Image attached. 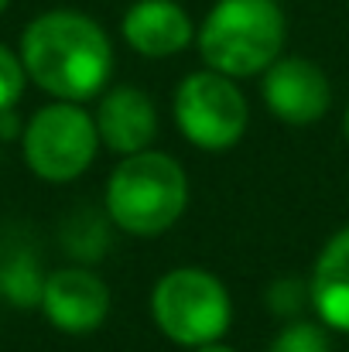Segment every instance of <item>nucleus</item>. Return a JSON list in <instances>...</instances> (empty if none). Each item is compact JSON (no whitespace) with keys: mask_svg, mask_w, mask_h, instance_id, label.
I'll use <instances>...</instances> for the list:
<instances>
[{"mask_svg":"<svg viewBox=\"0 0 349 352\" xmlns=\"http://www.w3.org/2000/svg\"><path fill=\"white\" fill-rule=\"evenodd\" d=\"M28 79L65 103H89L103 96L114 76V45L100 21L83 10H45L38 14L17 48Z\"/></svg>","mask_w":349,"mask_h":352,"instance_id":"1","label":"nucleus"},{"mask_svg":"<svg viewBox=\"0 0 349 352\" xmlns=\"http://www.w3.org/2000/svg\"><path fill=\"white\" fill-rule=\"evenodd\" d=\"M189 209V175L165 151L120 157L107 178L103 212L120 233L151 239L168 233Z\"/></svg>","mask_w":349,"mask_h":352,"instance_id":"2","label":"nucleus"},{"mask_svg":"<svg viewBox=\"0 0 349 352\" xmlns=\"http://www.w3.org/2000/svg\"><path fill=\"white\" fill-rule=\"evenodd\" d=\"M288 41V21L277 0H216L195 31L206 69L230 79L260 76Z\"/></svg>","mask_w":349,"mask_h":352,"instance_id":"3","label":"nucleus"},{"mask_svg":"<svg viewBox=\"0 0 349 352\" xmlns=\"http://www.w3.org/2000/svg\"><path fill=\"white\" fill-rule=\"evenodd\" d=\"M151 322L182 349L220 342L233 322L230 291L213 270L171 267L151 287Z\"/></svg>","mask_w":349,"mask_h":352,"instance_id":"4","label":"nucleus"},{"mask_svg":"<svg viewBox=\"0 0 349 352\" xmlns=\"http://www.w3.org/2000/svg\"><path fill=\"white\" fill-rule=\"evenodd\" d=\"M100 151L96 120L83 103L55 100L24 123L21 130V154L34 178L48 185L76 182L89 171Z\"/></svg>","mask_w":349,"mask_h":352,"instance_id":"5","label":"nucleus"},{"mask_svg":"<svg viewBox=\"0 0 349 352\" xmlns=\"http://www.w3.org/2000/svg\"><path fill=\"white\" fill-rule=\"evenodd\" d=\"M171 113L178 133L199 151H230L250 123V107L236 79L213 69L189 72L175 86Z\"/></svg>","mask_w":349,"mask_h":352,"instance_id":"6","label":"nucleus"},{"mask_svg":"<svg viewBox=\"0 0 349 352\" xmlns=\"http://www.w3.org/2000/svg\"><path fill=\"white\" fill-rule=\"evenodd\" d=\"M264 107L288 126H312L332 107V82L312 58L281 55L260 72Z\"/></svg>","mask_w":349,"mask_h":352,"instance_id":"7","label":"nucleus"},{"mask_svg":"<svg viewBox=\"0 0 349 352\" xmlns=\"http://www.w3.org/2000/svg\"><path fill=\"white\" fill-rule=\"evenodd\" d=\"M38 308L52 329L65 336H89L110 315V287L89 267H59L45 277Z\"/></svg>","mask_w":349,"mask_h":352,"instance_id":"8","label":"nucleus"},{"mask_svg":"<svg viewBox=\"0 0 349 352\" xmlns=\"http://www.w3.org/2000/svg\"><path fill=\"white\" fill-rule=\"evenodd\" d=\"M93 120H96L100 144L120 157L147 151L158 137V107L137 86H116L103 93Z\"/></svg>","mask_w":349,"mask_h":352,"instance_id":"9","label":"nucleus"},{"mask_svg":"<svg viewBox=\"0 0 349 352\" xmlns=\"http://www.w3.org/2000/svg\"><path fill=\"white\" fill-rule=\"evenodd\" d=\"M120 34L144 58H171L192 45L195 28L178 0H134L123 10Z\"/></svg>","mask_w":349,"mask_h":352,"instance_id":"10","label":"nucleus"},{"mask_svg":"<svg viewBox=\"0 0 349 352\" xmlns=\"http://www.w3.org/2000/svg\"><path fill=\"white\" fill-rule=\"evenodd\" d=\"M308 298L315 318L329 332L349 336V226L326 239L308 277Z\"/></svg>","mask_w":349,"mask_h":352,"instance_id":"11","label":"nucleus"},{"mask_svg":"<svg viewBox=\"0 0 349 352\" xmlns=\"http://www.w3.org/2000/svg\"><path fill=\"white\" fill-rule=\"evenodd\" d=\"M41 287H45V274L38 270L34 256L17 253L0 267V294L17 305V308H34L41 305Z\"/></svg>","mask_w":349,"mask_h":352,"instance_id":"12","label":"nucleus"},{"mask_svg":"<svg viewBox=\"0 0 349 352\" xmlns=\"http://www.w3.org/2000/svg\"><path fill=\"white\" fill-rule=\"evenodd\" d=\"M267 352H332V339H329V329L322 322L291 318L271 339Z\"/></svg>","mask_w":349,"mask_h":352,"instance_id":"13","label":"nucleus"},{"mask_svg":"<svg viewBox=\"0 0 349 352\" xmlns=\"http://www.w3.org/2000/svg\"><path fill=\"white\" fill-rule=\"evenodd\" d=\"M107 246H110V233H107V223H100V216L83 212V216H76L69 223V230H65V250L72 256L93 263L100 253H107Z\"/></svg>","mask_w":349,"mask_h":352,"instance_id":"14","label":"nucleus"},{"mask_svg":"<svg viewBox=\"0 0 349 352\" xmlns=\"http://www.w3.org/2000/svg\"><path fill=\"white\" fill-rule=\"evenodd\" d=\"M24 86H28V72H24L21 55L0 41V113L3 110H14L21 103Z\"/></svg>","mask_w":349,"mask_h":352,"instance_id":"15","label":"nucleus"},{"mask_svg":"<svg viewBox=\"0 0 349 352\" xmlns=\"http://www.w3.org/2000/svg\"><path fill=\"white\" fill-rule=\"evenodd\" d=\"M305 305H312V298H308V284H302V280H277L267 291V308L284 322L302 318Z\"/></svg>","mask_w":349,"mask_h":352,"instance_id":"16","label":"nucleus"},{"mask_svg":"<svg viewBox=\"0 0 349 352\" xmlns=\"http://www.w3.org/2000/svg\"><path fill=\"white\" fill-rule=\"evenodd\" d=\"M21 120H17V113L14 110H3L0 113V140H10V137H21Z\"/></svg>","mask_w":349,"mask_h":352,"instance_id":"17","label":"nucleus"},{"mask_svg":"<svg viewBox=\"0 0 349 352\" xmlns=\"http://www.w3.org/2000/svg\"><path fill=\"white\" fill-rule=\"evenodd\" d=\"M192 352H236L233 346H226L223 339L220 342H209V346H199V349H192Z\"/></svg>","mask_w":349,"mask_h":352,"instance_id":"18","label":"nucleus"},{"mask_svg":"<svg viewBox=\"0 0 349 352\" xmlns=\"http://www.w3.org/2000/svg\"><path fill=\"white\" fill-rule=\"evenodd\" d=\"M343 137H346V144H349V107H346V113H343Z\"/></svg>","mask_w":349,"mask_h":352,"instance_id":"19","label":"nucleus"},{"mask_svg":"<svg viewBox=\"0 0 349 352\" xmlns=\"http://www.w3.org/2000/svg\"><path fill=\"white\" fill-rule=\"evenodd\" d=\"M7 7H10V0H0V14H3V10H7Z\"/></svg>","mask_w":349,"mask_h":352,"instance_id":"20","label":"nucleus"}]
</instances>
